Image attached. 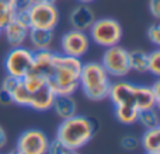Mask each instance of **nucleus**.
Returning a JSON list of instances; mask_svg holds the SVG:
<instances>
[{"label": "nucleus", "mask_w": 160, "mask_h": 154, "mask_svg": "<svg viewBox=\"0 0 160 154\" xmlns=\"http://www.w3.org/2000/svg\"><path fill=\"white\" fill-rule=\"evenodd\" d=\"M96 128L91 119L83 115H73L68 119H62L56 129V140L63 143L70 150L78 152L93 139Z\"/></svg>", "instance_id": "obj_2"}, {"label": "nucleus", "mask_w": 160, "mask_h": 154, "mask_svg": "<svg viewBox=\"0 0 160 154\" xmlns=\"http://www.w3.org/2000/svg\"><path fill=\"white\" fill-rule=\"evenodd\" d=\"M7 154H21V153H18V152H17L16 149H14V150H11V152H8Z\"/></svg>", "instance_id": "obj_34"}, {"label": "nucleus", "mask_w": 160, "mask_h": 154, "mask_svg": "<svg viewBox=\"0 0 160 154\" xmlns=\"http://www.w3.org/2000/svg\"><path fill=\"white\" fill-rule=\"evenodd\" d=\"M138 108L133 104H122L114 107V115L122 125H133L138 122Z\"/></svg>", "instance_id": "obj_19"}, {"label": "nucleus", "mask_w": 160, "mask_h": 154, "mask_svg": "<svg viewBox=\"0 0 160 154\" xmlns=\"http://www.w3.org/2000/svg\"><path fill=\"white\" fill-rule=\"evenodd\" d=\"M53 31L49 30H38V28H30L28 31V41L31 42L35 51L38 49H49L53 42Z\"/></svg>", "instance_id": "obj_17"}, {"label": "nucleus", "mask_w": 160, "mask_h": 154, "mask_svg": "<svg viewBox=\"0 0 160 154\" xmlns=\"http://www.w3.org/2000/svg\"><path fill=\"white\" fill-rule=\"evenodd\" d=\"M30 28L53 31L59 24L61 14L55 3H37L28 7Z\"/></svg>", "instance_id": "obj_7"}, {"label": "nucleus", "mask_w": 160, "mask_h": 154, "mask_svg": "<svg viewBox=\"0 0 160 154\" xmlns=\"http://www.w3.org/2000/svg\"><path fill=\"white\" fill-rule=\"evenodd\" d=\"M138 122L145 128V129L160 126V115H159L158 108H150V109L139 111Z\"/></svg>", "instance_id": "obj_22"}, {"label": "nucleus", "mask_w": 160, "mask_h": 154, "mask_svg": "<svg viewBox=\"0 0 160 154\" xmlns=\"http://www.w3.org/2000/svg\"><path fill=\"white\" fill-rule=\"evenodd\" d=\"M149 11L156 20L160 18V0H149Z\"/></svg>", "instance_id": "obj_29"}, {"label": "nucleus", "mask_w": 160, "mask_h": 154, "mask_svg": "<svg viewBox=\"0 0 160 154\" xmlns=\"http://www.w3.org/2000/svg\"><path fill=\"white\" fill-rule=\"evenodd\" d=\"M53 53L51 49H38L34 51V63H32V72L38 73V75L44 76L48 79L52 70V59Z\"/></svg>", "instance_id": "obj_16"}, {"label": "nucleus", "mask_w": 160, "mask_h": 154, "mask_svg": "<svg viewBox=\"0 0 160 154\" xmlns=\"http://www.w3.org/2000/svg\"><path fill=\"white\" fill-rule=\"evenodd\" d=\"M18 0H0V28H4L16 17Z\"/></svg>", "instance_id": "obj_20"}, {"label": "nucleus", "mask_w": 160, "mask_h": 154, "mask_svg": "<svg viewBox=\"0 0 160 154\" xmlns=\"http://www.w3.org/2000/svg\"><path fill=\"white\" fill-rule=\"evenodd\" d=\"M146 35H148V39L153 45L159 46L160 45V24L159 22H153L152 25H149V28L146 31Z\"/></svg>", "instance_id": "obj_27"}, {"label": "nucleus", "mask_w": 160, "mask_h": 154, "mask_svg": "<svg viewBox=\"0 0 160 154\" xmlns=\"http://www.w3.org/2000/svg\"><path fill=\"white\" fill-rule=\"evenodd\" d=\"M129 67L136 73L148 72V53L142 49L129 51Z\"/></svg>", "instance_id": "obj_21"}, {"label": "nucleus", "mask_w": 160, "mask_h": 154, "mask_svg": "<svg viewBox=\"0 0 160 154\" xmlns=\"http://www.w3.org/2000/svg\"><path fill=\"white\" fill-rule=\"evenodd\" d=\"M148 72L153 76H160V51L155 49L153 52L148 53Z\"/></svg>", "instance_id": "obj_25"}, {"label": "nucleus", "mask_w": 160, "mask_h": 154, "mask_svg": "<svg viewBox=\"0 0 160 154\" xmlns=\"http://www.w3.org/2000/svg\"><path fill=\"white\" fill-rule=\"evenodd\" d=\"M2 31L4 34V38L7 41V44L11 48H17V46H22L25 44V41L28 39V31H30V28L20 24L16 20H13Z\"/></svg>", "instance_id": "obj_14"}, {"label": "nucleus", "mask_w": 160, "mask_h": 154, "mask_svg": "<svg viewBox=\"0 0 160 154\" xmlns=\"http://www.w3.org/2000/svg\"><path fill=\"white\" fill-rule=\"evenodd\" d=\"M139 144L145 153H160V126L145 129L142 137L139 139Z\"/></svg>", "instance_id": "obj_18"}, {"label": "nucleus", "mask_w": 160, "mask_h": 154, "mask_svg": "<svg viewBox=\"0 0 160 154\" xmlns=\"http://www.w3.org/2000/svg\"><path fill=\"white\" fill-rule=\"evenodd\" d=\"M53 99H55V93L52 91V88L49 85L45 84L37 91L31 93V101L28 108L38 111V112H47L52 108Z\"/></svg>", "instance_id": "obj_13"}, {"label": "nucleus", "mask_w": 160, "mask_h": 154, "mask_svg": "<svg viewBox=\"0 0 160 154\" xmlns=\"http://www.w3.org/2000/svg\"><path fill=\"white\" fill-rule=\"evenodd\" d=\"M11 104H13L11 94L8 93V91H6L4 88L0 87V105H4V107H7V105H11Z\"/></svg>", "instance_id": "obj_30"}, {"label": "nucleus", "mask_w": 160, "mask_h": 154, "mask_svg": "<svg viewBox=\"0 0 160 154\" xmlns=\"http://www.w3.org/2000/svg\"><path fill=\"white\" fill-rule=\"evenodd\" d=\"M11 99H13V104H16V105H20V107H30L31 93L24 87L21 80L17 83L14 90L11 91Z\"/></svg>", "instance_id": "obj_23"}, {"label": "nucleus", "mask_w": 160, "mask_h": 154, "mask_svg": "<svg viewBox=\"0 0 160 154\" xmlns=\"http://www.w3.org/2000/svg\"><path fill=\"white\" fill-rule=\"evenodd\" d=\"M82 59L63 53H53L52 70L47 79V84L55 95H73L79 90V79L82 70Z\"/></svg>", "instance_id": "obj_1"}, {"label": "nucleus", "mask_w": 160, "mask_h": 154, "mask_svg": "<svg viewBox=\"0 0 160 154\" xmlns=\"http://www.w3.org/2000/svg\"><path fill=\"white\" fill-rule=\"evenodd\" d=\"M69 154H79V153H78V152H70Z\"/></svg>", "instance_id": "obj_35"}, {"label": "nucleus", "mask_w": 160, "mask_h": 154, "mask_svg": "<svg viewBox=\"0 0 160 154\" xmlns=\"http://www.w3.org/2000/svg\"><path fill=\"white\" fill-rule=\"evenodd\" d=\"M0 35H2V28H0Z\"/></svg>", "instance_id": "obj_37"}, {"label": "nucleus", "mask_w": 160, "mask_h": 154, "mask_svg": "<svg viewBox=\"0 0 160 154\" xmlns=\"http://www.w3.org/2000/svg\"><path fill=\"white\" fill-rule=\"evenodd\" d=\"M111 77L100 62H87L82 65L79 88L91 101H102L108 98L111 87Z\"/></svg>", "instance_id": "obj_3"}, {"label": "nucleus", "mask_w": 160, "mask_h": 154, "mask_svg": "<svg viewBox=\"0 0 160 154\" xmlns=\"http://www.w3.org/2000/svg\"><path fill=\"white\" fill-rule=\"evenodd\" d=\"M90 36L86 31L79 30H70L65 32L61 38V53L73 58L82 59L90 49Z\"/></svg>", "instance_id": "obj_9"}, {"label": "nucleus", "mask_w": 160, "mask_h": 154, "mask_svg": "<svg viewBox=\"0 0 160 154\" xmlns=\"http://www.w3.org/2000/svg\"><path fill=\"white\" fill-rule=\"evenodd\" d=\"M87 34L90 41H93L96 45L101 48H110L121 42L122 27L119 21L114 18H96Z\"/></svg>", "instance_id": "obj_4"}, {"label": "nucleus", "mask_w": 160, "mask_h": 154, "mask_svg": "<svg viewBox=\"0 0 160 154\" xmlns=\"http://www.w3.org/2000/svg\"><path fill=\"white\" fill-rule=\"evenodd\" d=\"M100 63L105 69L110 77L115 79H124L129 75V51L121 45H114V46L105 48L102 58Z\"/></svg>", "instance_id": "obj_5"}, {"label": "nucleus", "mask_w": 160, "mask_h": 154, "mask_svg": "<svg viewBox=\"0 0 160 154\" xmlns=\"http://www.w3.org/2000/svg\"><path fill=\"white\" fill-rule=\"evenodd\" d=\"M51 109L61 119H68L78 113V102L73 95H55Z\"/></svg>", "instance_id": "obj_15"}, {"label": "nucleus", "mask_w": 160, "mask_h": 154, "mask_svg": "<svg viewBox=\"0 0 160 154\" xmlns=\"http://www.w3.org/2000/svg\"><path fill=\"white\" fill-rule=\"evenodd\" d=\"M7 146V133H6L4 128L0 125V150L4 149Z\"/></svg>", "instance_id": "obj_31"}, {"label": "nucleus", "mask_w": 160, "mask_h": 154, "mask_svg": "<svg viewBox=\"0 0 160 154\" xmlns=\"http://www.w3.org/2000/svg\"><path fill=\"white\" fill-rule=\"evenodd\" d=\"M49 139L39 129H27L18 136L16 150L21 154H47Z\"/></svg>", "instance_id": "obj_8"}, {"label": "nucleus", "mask_w": 160, "mask_h": 154, "mask_svg": "<svg viewBox=\"0 0 160 154\" xmlns=\"http://www.w3.org/2000/svg\"><path fill=\"white\" fill-rule=\"evenodd\" d=\"M79 3H83V4H88V3H91V2H94V0H78Z\"/></svg>", "instance_id": "obj_33"}, {"label": "nucleus", "mask_w": 160, "mask_h": 154, "mask_svg": "<svg viewBox=\"0 0 160 154\" xmlns=\"http://www.w3.org/2000/svg\"><path fill=\"white\" fill-rule=\"evenodd\" d=\"M139 146V139H136L135 136H124L121 139V147L125 152H135Z\"/></svg>", "instance_id": "obj_28"}, {"label": "nucleus", "mask_w": 160, "mask_h": 154, "mask_svg": "<svg viewBox=\"0 0 160 154\" xmlns=\"http://www.w3.org/2000/svg\"><path fill=\"white\" fill-rule=\"evenodd\" d=\"M133 85L132 83L128 81H117L111 83L108 98L115 105L122 104H133Z\"/></svg>", "instance_id": "obj_12"}, {"label": "nucleus", "mask_w": 160, "mask_h": 154, "mask_svg": "<svg viewBox=\"0 0 160 154\" xmlns=\"http://www.w3.org/2000/svg\"><path fill=\"white\" fill-rule=\"evenodd\" d=\"M70 152H75V150H70L69 147H66L63 143H61L59 140L53 139V140L49 142V147H48L47 154H69Z\"/></svg>", "instance_id": "obj_26"}, {"label": "nucleus", "mask_w": 160, "mask_h": 154, "mask_svg": "<svg viewBox=\"0 0 160 154\" xmlns=\"http://www.w3.org/2000/svg\"><path fill=\"white\" fill-rule=\"evenodd\" d=\"M146 154H160V153H146Z\"/></svg>", "instance_id": "obj_36"}, {"label": "nucleus", "mask_w": 160, "mask_h": 154, "mask_svg": "<svg viewBox=\"0 0 160 154\" xmlns=\"http://www.w3.org/2000/svg\"><path fill=\"white\" fill-rule=\"evenodd\" d=\"M133 105L138 111L159 108L160 99L155 95L150 85H133Z\"/></svg>", "instance_id": "obj_11"}, {"label": "nucleus", "mask_w": 160, "mask_h": 154, "mask_svg": "<svg viewBox=\"0 0 160 154\" xmlns=\"http://www.w3.org/2000/svg\"><path fill=\"white\" fill-rule=\"evenodd\" d=\"M34 63V51L30 48L17 46L11 48L4 56L3 66L8 76H13L16 79H22L25 75L31 72Z\"/></svg>", "instance_id": "obj_6"}, {"label": "nucleus", "mask_w": 160, "mask_h": 154, "mask_svg": "<svg viewBox=\"0 0 160 154\" xmlns=\"http://www.w3.org/2000/svg\"><path fill=\"white\" fill-rule=\"evenodd\" d=\"M94 20H96V14H94L93 8L88 4H83V3L75 6L69 14V22L73 30L87 32L88 28L94 22Z\"/></svg>", "instance_id": "obj_10"}, {"label": "nucleus", "mask_w": 160, "mask_h": 154, "mask_svg": "<svg viewBox=\"0 0 160 154\" xmlns=\"http://www.w3.org/2000/svg\"><path fill=\"white\" fill-rule=\"evenodd\" d=\"M56 0H28L30 4H37V3H55Z\"/></svg>", "instance_id": "obj_32"}, {"label": "nucleus", "mask_w": 160, "mask_h": 154, "mask_svg": "<svg viewBox=\"0 0 160 154\" xmlns=\"http://www.w3.org/2000/svg\"><path fill=\"white\" fill-rule=\"evenodd\" d=\"M21 81H22V84H24V87L27 88L30 93H34V91H37L38 88H41L42 85L47 84V79H45L44 76L38 75V73L32 72V70H31L28 75H25L22 77Z\"/></svg>", "instance_id": "obj_24"}]
</instances>
